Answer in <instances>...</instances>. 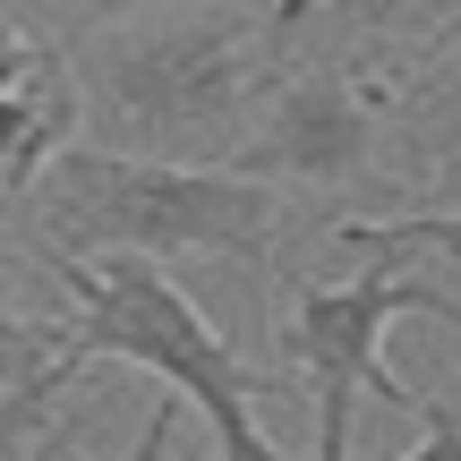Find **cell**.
<instances>
[{
  "mask_svg": "<svg viewBox=\"0 0 461 461\" xmlns=\"http://www.w3.org/2000/svg\"><path fill=\"white\" fill-rule=\"evenodd\" d=\"M274 17L240 0H188L129 26L77 34V77L95 103V129L112 146L171 154V163H240L274 95Z\"/></svg>",
  "mask_w": 461,
  "mask_h": 461,
  "instance_id": "cell-1",
  "label": "cell"
},
{
  "mask_svg": "<svg viewBox=\"0 0 461 461\" xmlns=\"http://www.w3.org/2000/svg\"><path fill=\"white\" fill-rule=\"evenodd\" d=\"M402 316H436V325L461 333V299L445 291L436 274H411L402 248H367V265L350 282H299L291 291V316H282V359L299 367L316 402V453L308 461H350L359 453V402H402L419 419L411 384L384 367V333Z\"/></svg>",
  "mask_w": 461,
  "mask_h": 461,
  "instance_id": "cell-4",
  "label": "cell"
},
{
  "mask_svg": "<svg viewBox=\"0 0 461 461\" xmlns=\"http://www.w3.org/2000/svg\"><path fill=\"white\" fill-rule=\"evenodd\" d=\"M333 9H350V0H274L265 17H274V43L291 51V43H299V26H316V17H333Z\"/></svg>",
  "mask_w": 461,
  "mask_h": 461,
  "instance_id": "cell-11",
  "label": "cell"
},
{
  "mask_svg": "<svg viewBox=\"0 0 461 461\" xmlns=\"http://www.w3.org/2000/svg\"><path fill=\"white\" fill-rule=\"evenodd\" d=\"M171 419H180V393H163V402H154V419H146V428H137V445L120 453V461H171ZM68 436H77V428L43 436V445H34V453H9V461H95L86 445H68Z\"/></svg>",
  "mask_w": 461,
  "mask_h": 461,
  "instance_id": "cell-9",
  "label": "cell"
},
{
  "mask_svg": "<svg viewBox=\"0 0 461 461\" xmlns=\"http://www.w3.org/2000/svg\"><path fill=\"white\" fill-rule=\"evenodd\" d=\"M154 9H188V0H17V26H60V34H103ZM240 9H274V0H240Z\"/></svg>",
  "mask_w": 461,
  "mask_h": 461,
  "instance_id": "cell-8",
  "label": "cell"
},
{
  "mask_svg": "<svg viewBox=\"0 0 461 461\" xmlns=\"http://www.w3.org/2000/svg\"><path fill=\"white\" fill-rule=\"evenodd\" d=\"M393 112H402V95L384 77H367V68H350V60L274 68V95H265L257 137L240 146V171L308 180V188H350L393 146Z\"/></svg>",
  "mask_w": 461,
  "mask_h": 461,
  "instance_id": "cell-5",
  "label": "cell"
},
{
  "mask_svg": "<svg viewBox=\"0 0 461 461\" xmlns=\"http://www.w3.org/2000/svg\"><path fill=\"white\" fill-rule=\"evenodd\" d=\"M51 274L77 299V325L60 333L86 367L120 359L137 376H154L163 393H180L205 419L222 461H282L274 436H257V367L214 333V316L180 291V274L163 257H86V265H51Z\"/></svg>",
  "mask_w": 461,
  "mask_h": 461,
  "instance_id": "cell-3",
  "label": "cell"
},
{
  "mask_svg": "<svg viewBox=\"0 0 461 461\" xmlns=\"http://www.w3.org/2000/svg\"><path fill=\"white\" fill-rule=\"evenodd\" d=\"M0 112H9V146H0V197H26L68 146H77V120H95L77 77V51L51 43L43 26L9 34V77H0Z\"/></svg>",
  "mask_w": 461,
  "mask_h": 461,
  "instance_id": "cell-6",
  "label": "cell"
},
{
  "mask_svg": "<svg viewBox=\"0 0 461 461\" xmlns=\"http://www.w3.org/2000/svg\"><path fill=\"white\" fill-rule=\"evenodd\" d=\"M43 265L86 257H230L265 265L282 240V188L240 163H171L129 146H68L9 205Z\"/></svg>",
  "mask_w": 461,
  "mask_h": 461,
  "instance_id": "cell-2",
  "label": "cell"
},
{
  "mask_svg": "<svg viewBox=\"0 0 461 461\" xmlns=\"http://www.w3.org/2000/svg\"><path fill=\"white\" fill-rule=\"evenodd\" d=\"M402 461H461V393L453 402H419V436Z\"/></svg>",
  "mask_w": 461,
  "mask_h": 461,
  "instance_id": "cell-10",
  "label": "cell"
},
{
  "mask_svg": "<svg viewBox=\"0 0 461 461\" xmlns=\"http://www.w3.org/2000/svg\"><path fill=\"white\" fill-rule=\"evenodd\" d=\"M393 154L419 171H453L461 163V60H445L436 77H419L393 112Z\"/></svg>",
  "mask_w": 461,
  "mask_h": 461,
  "instance_id": "cell-7",
  "label": "cell"
}]
</instances>
